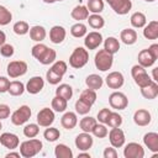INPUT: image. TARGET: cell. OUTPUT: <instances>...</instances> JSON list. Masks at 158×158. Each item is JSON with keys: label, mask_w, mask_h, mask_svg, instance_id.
I'll return each instance as SVG.
<instances>
[{"label": "cell", "mask_w": 158, "mask_h": 158, "mask_svg": "<svg viewBox=\"0 0 158 158\" xmlns=\"http://www.w3.org/2000/svg\"><path fill=\"white\" fill-rule=\"evenodd\" d=\"M106 125L110 126L111 128L112 127H120L122 125V116L118 115L117 112H110L109 117H107V121H106Z\"/></svg>", "instance_id": "41"}, {"label": "cell", "mask_w": 158, "mask_h": 158, "mask_svg": "<svg viewBox=\"0 0 158 158\" xmlns=\"http://www.w3.org/2000/svg\"><path fill=\"white\" fill-rule=\"evenodd\" d=\"M60 123L62 126L65 128V130H73L77 123H78V117H77V114L73 112V111H68L65 112L62 118H60Z\"/></svg>", "instance_id": "19"}, {"label": "cell", "mask_w": 158, "mask_h": 158, "mask_svg": "<svg viewBox=\"0 0 158 158\" xmlns=\"http://www.w3.org/2000/svg\"><path fill=\"white\" fill-rule=\"evenodd\" d=\"M88 60H89L88 51L83 47H77L74 48L73 53L69 57V65L74 69H80L88 63Z\"/></svg>", "instance_id": "2"}, {"label": "cell", "mask_w": 158, "mask_h": 158, "mask_svg": "<svg viewBox=\"0 0 158 158\" xmlns=\"http://www.w3.org/2000/svg\"><path fill=\"white\" fill-rule=\"evenodd\" d=\"M143 36L147 40H157L158 38V21L157 20H153V21L148 22V25L144 26Z\"/></svg>", "instance_id": "22"}, {"label": "cell", "mask_w": 158, "mask_h": 158, "mask_svg": "<svg viewBox=\"0 0 158 158\" xmlns=\"http://www.w3.org/2000/svg\"><path fill=\"white\" fill-rule=\"evenodd\" d=\"M10 116V106L6 104H0V120L7 118Z\"/></svg>", "instance_id": "52"}, {"label": "cell", "mask_w": 158, "mask_h": 158, "mask_svg": "<svg viewBox=\"0 0 158 158\" xmlns=\"http://www.w3.org/2000/svg\"><path fill=\"white\" fill-rule=\"evenodd\" d=\"M88 33V30H86V26L81 22H77L74 23L72 27H70V35L75 38H80V37H84L85 35Z\"/></svg>", "instance_id": "35"}, {"label": "cell", "mask_w": 158, "mask_h": 158, "mask_svg": "<svg viewBox=\"0 0 158 158\" xmlns=\"http://www.w3.org/2000/svg\"><path fill=\"white\" fill-rule=\"evenodd\" d=\"M47 46L46 44H43V43H37V44H35L33 47H32V49H31V53H32V56L38 60L43 54H44V52L47 51Z\"/></svg>", "instance_id": "47"}, {"label": "cell", "mask_w": 158, "mask_h": 158, "mask_svg": "<svg viewBox=\"0 0 158 158\" xmlns=\"http://www.w3.org/2000/svg\"><path fill=\"white\" fill-rule=\"evenodd\" d=\"M94 63H95V67H96L99 70L106 72V70H109V69L112 67V63H114V54L109 53L106 49H100V51L95 54Z\"/></svg>", "instance_id": "3"}, {"label": "cell", "mask_w": 158, "mask_h": 158, "mask_svg": "<svg viewBox=\"0 0 158 158\" xmlns=\"http://www.w3.org/2000/svg\"><path fill=\"white\" fill-rule=\"evenodd\" d=\"M111 9L118 15H126L132 7L131 0H106Z\"/></svg>", "instance_id": "10"}, {"label": "cell", "mask_w": 158, "mask_h": 158, "mask_svg": "<svg viewBox=\"0 0 158 158\" xmlns=\"http://www.w3.org/2000/svg\"><path fill=\"white\" fill-rule=\"evenodd\" d=\"M96 123H98L96 118H94V117H91V116H85V117H83V118L80 120L79 126H80V128L83 130V132L91 133V131H93V128L95 127Z\"/></svg>", "instance_id": "32"}, {"label": "cell", "mask_w": 158, "mask_h": 158, "mask_svg": "<svg viewBox=\"0 0 158 158\" xmlns=\"http://www.w3.org/2000/svg\"><path fill=\"white\" fill-rule=\"evenodd\" d=\"M88 22H89V26L94 30H100L104 27L105 25V20L102 16H100V14H93V15H89L88 16Z\"/></svg>", "instance_id": "30"}, {"label": "cell", "mask_w": 158, "mask_h": 158, "mask_svg": "<svg viewBox=\"0 0 158 158\" xmlns=\"http://www.w3.org/2000/svg\"><path fill=\"white\" fill-rule=\"evenodd\" d=\"M93 143H94V139H93L91 135L88 132L79 133L75 138V146L79 151H88L89 148H91Z\"/></svg>", "instance_id": "15"}, {"label": "cell", "mask_w": 158, "mask_h": 158, "mask_svg": "<svg viewBox=\"0 0 158 158\" xmlns=\"http://www.w3.org/2000/svg\"><path fill=\"white\" fill-rule=\"evenodd\" d=\"M43 2H46V4H53V2H56V0H43Z\"/></svg>", "instance_id": "60"}, {"label": "cell", "mask_w": 158, "mask_h": 158, "mask_svg": "<svg viewBox=\"0 0 158 158\" xmlns=\"http://www.w3.org/2000/svg\"><path fill=\"white\" fill-rule=\"evenodd\" d=\"M1 127H2V125H1V120H0V130H1Z\"/></svg>", "instance_id": "62"}, {"label": "cell", "mask_w": 158, "mask_h": 158, "mask_svg": "<svg viewBox=\"0 0 158 158\" xmlns=\"http://www.w3.org/2000/svg\"><path fill=\"white\" fill-rule=\"evenodd\" d=\"M54 156L57 158H73V152L67 144L59 143L54 148Z\"/></svg>", "instance_id": "33"}, {"label": "cell", "mask_w": 158, "mask_h": 158, "mask_svg": "<svg viewBox=\"0 0 158 158\" xmlns=\"http://www.w3.org/2000/svg\"><path fill=\"white\" fill-rule=\"evenodd\" d=\"M59 136H60V132H59V130L56 128V127H49V126H48V128H46V131L43 132V137H44L48 142H54V141H57V139L59 138Z\"/></svg>", "instance_id": "43"}, {"label": "cell", "mask_w": 158, "mask_h": 158, "mask_svg": "<svg viewBox=\"0 0 158 158\" xmlns=\"http://www.w3.org/2000/svg\"><path fill=\"white\" fill-rule=\"evenodd\" d=\"M143 143L144 146L152 151V152H158V133L157 132H148L143 136Z\"/></svg>", "instance_id": "20"}, {"label": "cell", "mask_w": 158, "mask_h": 158, "mask_svg": "<svg viewBox=\"0 0 158 158\" xmlns=\"http://www.w3.org/2000/svg\"><path fill=\"white\" fill-rule=\"evenodd\" d=\"M120 38L125 44H133L137 41V32L132 28H125L120 33Z\"/></svg>", "instance_id": "26"}, {"label": "cell", "mask_w": 158, "mask_h": 158, "mask_svg": "<svg viewBox=\"0 0 158 158\" xmlns=\"http://www.w3.org/2000/svg\"><path fill=\"white\" fill-rule=\"evenodd\" d=\"M147 49L149 51V53L152 54V57L157 60V58H158V43H153V44H151Z\"/></svg>", "instance_id": "55"}, {"label": "cell", "mask_w": 158, "mask_h": 158, "mask_svg": "<svg viewBox=\"0 0 158 158\" xmlns=\"http://www.w3.org/2000/svg\"><path fill=\"white\" fill-rule=\"evenodd\" d=\"M78 158H90V154L89 153H79Z\"/></svg>", "instance_id": "59"}, {"label": "cell", "mask_w": 158, "mask_h": 158, "mask_svg": "<svg viewBox=\"0 0 158 158\" xmlns=\"http://www.w3.org/2000/svg\"><path fill=\"white\" fill-rule=\"evenodd\" d=\"M141 94L144 99H148V100H153L157 98L158 95V83L157 81H152L151 84H148L147 86H143L141 88Z\"/></svg>", "instance_id": "21"}, {"label": "cell", "mask_w": 158, "mask_h": 158, "mask_svg": "<svg viewBox=\"0 0 158 158\" xmlns=\"http://www.w3.org/2000/svg\"><path fill=\"white\" fill-rule=\"evenodd\" d=\"M91 133H93L95 137H98V138H104V137H106V136H107L109 131H107V128H106L105 123H100V125H99V123H96V125H95V127L93 128Z\"/></svg>", "instance_id": "48"}, {"label": "cell", "mask_w": 158, "mask_h": 158, "mask_svg": "<svg viewBox=\"0 0 158 158\" xmlns=\"http://www.w3.org/2000/svg\"><path fill=\"white\" fill-rule=\"evenodd\" d=\"M138 64L142 65L143 68H147V67H152L156 62V59L152 57V54L149 53V51L146 48V49H142L139 53H138Z\"/></svg>", "instance_id": "23"}, {"label": "cell", "mask_w": 158, "mask_h": 158, "mask_svg": "<svg viewBox=\"0 0 158 158\" xmlns=\"http://www.w3.org/2000/svg\"><path fill=\"white\" fill-rule=\"evenodd\" d=\"M20 156H21V154H20V152H9V153H7L5 157H6V158H10V157H16V158H20Z\"/></svg>", "instance_id": "57"}, {"label": "cell", "mask_w": 158, "mask_h": 158, "mask_svg": "<svg viewBox=\"0 0 158 158\" xmlns=\"http://www.w3.org/2000/svg\"><path fill=\"white\" fill-rule=\"evenodd\" d=\"M110 112H111L110 109H101V110L98 112V118H96V120H98L100 123H106Z\"/></svg>", "instance_id": "51"}, {"label": "cell", "mask_w": 158, "mask_h": 158, "mask_svg": "<svg viewBox=\"0 0 158 158\" xmlns=\"http://www.w3.org/2000/svg\"><path fill=\"white\" fill-rule=\"evenodd\" d=\"M51 105H52V109H53L54 111H57V112H63V111H65V109H67L68 100H65V99H63V98L56 95V96L52 99V104H51Z\"/></svg>", "instance_id": "36"}, {"label": "cell", "mask_w": 158, "mask_h": 158, "mask_svg": "<svg viewBox=\"0 0 158 158\" xmlns=\"http://www.w3.org/2000/svg\"><path fill=\"white\" fill-rule=\"evenodd\" d=\"M96 93H95V90H93V89H85V90H83L81 91V94H80V98L79 99H81V100H84V101H86L88 104H90V105H93L95 101H96Z\"/></svg>", "instance_id": "39"}, {"label": "cell", "mask_w": 158, "mask_h": 158, "mask_svg": "<svg viewBox=\"0 0 158 158\" xmlns=\"http://www.w3.org/2000/svg\"><path fill=\"white\" fill-rule=\"evenodd\" d=\"M157 70H158V68H154V69H153V78H152V79H153L154 81H158V75H157Z\"/></svg>", "instance_id": "58"}, {"label": "cell", "mask_w": 158, "mask_h": 158, "mask_svg": "<svg viewBox=\"0 0 158 158\" xmlns=\"http://www.w3.org/2000/svg\"><path fill=\"white\" fill-rule=\"evenodd\" d=\"M40 133V126L38 123H28L23 127V135L27 138H33Z\"/></svg>", "instance_id": "42"}, {"label": "cell", "mask_w": 158, "mask_h": 158, "mask_svg": "<svg viewBox=\"0 0 158 158\" xmlns=\"http://www.w3.org/2000/svg\"><path fill=\"white\" fill-rule=\"evenodd\" d=\"M54 122V112L49 107H43L37 114V123L42 127H48Z\"/></svg>", "instance_id": "9"}, {"label": "cell", "mask_w": 158, "mask_h": 158, "mask_svg": "<svg viewBox=\"0 0 158 158\" xmlns=\"http://www.w3.org/2000/svg\"><path fill=\"white\" fill-rule=\"evenodd\" d=\"M56 95L65 100H70L73 96V89L69 84H59V86L56 89Z\"/></svg>", "instance_id": "34"}, {"label": "cell", "mask_w": 158, "mask_h": 158, "mask_svg": "<svg viewBox=\"0 0 158 158\" xmlns=\"http://www.w3.org/2000/svg\"><path fill=\"white\" fill-rule=\"evenodd\" d=\"M85 84H86V86H88L89 89H93V90L96 91V90H99V89L102 86L104 79H102L99 74H90V75L86 77Z\"/></svg>", "instance_id": "24"}, {"label": "cell", "mask_w": 158, "mask_h": 158, "mask_svg": "<svg viewBox=\"0 0 158 158\" xmlns=\"http://www.w3.org/2000/svg\"><path fill=\"white\" fill-rule=\"evenodd\" d=\"M109 135V139H110V143L114 148H120L125 144V133L121 128L118 127H112L111 131L107 133Z\"/></svg>", "instance_id": "11"}, {"label": "cell", "mask_w": 158, "mask_h": 158, "mask_svg": "<svg viewBox=\"0 0 158 158\" xmlns=\"http://www.w3.org/2000/svg\"><path fill=\"white\" fill-rule=\"evenodd\" d=\"M131 25L135 27V28H142L146 26L147 23V19H146V15L141 11H137V12H133L131 15Z\"/></svg>", "instance_id": "28"}, {"label": "cell", "mask_w": 158, "mask_h": 158, "mask_svg": "<svg viewBox=\"0 0 158 158\" xmlns=\"http://www.w3.org/2000/svg\"><path fill=\"white\" fill-rule=\"evenodd\" d=\"M105 80H106V85L110 89H120L125 83V78H123L121 72H111V73H109Z\"/></svg>", "instance_id": "14"}, {"label": "cell", "mask_w": 158, "mask_h": 158, "mask_svg": "<svg viewBox=\"0 0 158 158\" xmlns=\"http://www.w3.org/2000/svg\"><path fill=\"white\" fill-rule=\"evenodd\" d=\"M70 16H72L74 20H77L78 22H80V21L88 19V16H89V10H88V7L84 6V5H78V6H75V7L72 10Z\"/></svg>", "instance_id": "25"}, {"label": "cell", "mask_w": 158, "mask_h": 158, "mask_svg": "<svg viewBox=\"0 0 158 158\" xmlns=\"http://www.w3.org/2000/svg\"><path fill=\"white\" fill-rule=\"evenodd\" d=\"M151 120H152V116H151V114H149L148 110L138 109L133 114V121L138 126H147V125L151 123Z\"/></svg>", "instance_id": "18"}, {"label": "cell", "mask_w": 158, "mask_h": 158, "mask_svg": "<svg viewBox=\"0 0 158 158\" xmlns=\"http://www.w3.org/2000/svg\"><path fill=\"white\" fill-rule=\"evenodd\" d=\"M56 57H57V52L54 49H52V48L48 47L47 51L44 52V54L38 59V62L42 63V64H44V65H47V64L53 63L56 60Z\"/></svg>", "instance_id": "37"}, {"label": "cell", "mask_w": 158, "mask_h": 158, "mask_svg": "<svg viewBox=\"0 0 158 158\" xmlns=\"http://www.w3.org/2000/svg\"><path fill=\"white\" fill-rule=\"evenodd\" d=\"M14 52H15L14 46L10 44V43H4V44L0 47V53H1V56L5 57V58L12 57V56H14Z\"/></svg>", "instance_id": "50"}, {"label": "cell", "mask_w": 158, "mask_h": 158, "mask_svg": "<svg viewBox=\"0 0 158 158\" xmlns=\"http://www.w3.org/2000/svg\"><path fill=\"white\" fill-rule=\"evenodd\" d=\"M67 69H68V67H67V63L64 60H57L51 67V70H53L54 73H57L60 77H63L67 73Z\"/></svg>", "instance_id": "46"}, {"label": "cell", "mask_w": 158, "mask_h": 158, "mask_svg": "<svg viewBox=\"0 0 158 158\" xmlns=\"http://www.w3.org/2000/svg\"><path fill=\"white\" fill-rule=\"evenodd\" d=\"M123 156L125 158H143L144 149L139 143L130 142L123 148Z\"/></svg>", "instance_id": "8"}, {"label": "cell", "mask_w": 158, "mask_h": 158, "mask_svg": "<svg viewBox=\"0 0 158 158\" xmlns=\"http://www.w3.org/2000/svg\"><path fill=\"white\" fill-rule=\"evenodd\" d=\"M91 106H93V105L88 104L86 101H84V100H81V99H78L77 102H75V111H77V114H79V115H86V114H89V111L91 110Z\"/></svg>", "instance_id": "40"}, {"label": "cell", "mask_w": 158, "mask_h": 158, "mask_svg": "<svg viewBox=\"0 0 158 158\" xmlns=\"http://www.w3.org/2000/svg\"><path fill=\"white\" fill-rule=\"evenodd\" d=\"M12 30H14V32H15L16 35L23 36V35H26V33L30 31V26H28V23H27L26 21H17V22L14 23Z\"/></svg>", "instance_id": "44"}, {"label": "cell", "mask_w": 158, "mask_h": 158, "mask_svg": "<svg viewBox=\"0 0 158 158\" xmlns=\"http://www.w3.org/2000/svg\"><path fill=\"white\" fill-rule=\"evenodd\" d=\"M102 43V36L98 31H91L85 35L84 38V46L88 49H96Z\"/></svg>", "instance_id": "12"}, {"label": "cell", "mask_w": 158, "mask_h": 158, "mask_svg": "<svg viewBox=\"0 0 158 158\" xmlns=\"http://www.w3.org/2000/svg\"><path fill=\"white\" fill-rule=\"evenodd\" d=\"M12 20V15L10 12V10H7L5 6L0 5V26H5L7 23H10Z\"/></svg>", "instance_id": "45"}, {"label": "cell", "mask_w": 158, "mask_h": 158, "mask_svg": "<svg viewBox=\"0 0 158 158\" xmlns=\"http://www.w3.org/2000/svg\"><path fill=\"white\" fill-rule=\"evenodd\" d=\"M56 1H63V0H56Z\"/></svg>", "instance_id": "63"}, {"label": "cell", "mask_w": 158, "mask_h": 158, "mask_svg": "<svg viewBox=\"0 0 158 158\" xmlns=\"http://www.w3.org/2000/svg\"><path fill=\"white\" fill-rule=\"evenodd\" d=\"M62 78H63V77L58 75L57 73H54V72L51 70V69L46 73V79H47V81H48L49 84H52V85H57V84H59L60 80H62Z\"/></svg>", "instance_id": "49"}, {"label": "cell", "mask_w": 158, "mask_h": 158, "mask_svg": "<svg viewBox=\"0 0 158 158\" xmlns=\"http://www.w3.org/2000/svg\"><path fill=\"white\" fill-rule=\"evenodd\" d=\"M7 74L10 78H19L26 74L27 72V63L23 60H12L7 64Z\"/></svg>", "instance_id": "7"}, {"label": "cell", "mask_w": 158, "mask_h": 158, "mask_svg": "<svg viewBox=\"0 0 158 158\" xmlns=\"http://www.w3.org/2000/svg\"><path fill=\"white\" fill-rule=\"evenodd\" d=\"M28 32H30L31 40L35 41V42H41V41H43V40L46 38V35H47V33H46V28H44L43 26H38V25L31 27Z\"/></svg>", "instance_id": "27"}, {"label": "cell", "mask_w": 158, "mask_h": 158, "mask_svg": "<svg viewBox=\"0 0 158 158\" xmlns=\"http://www.w3.org/2000/svg\"><path fill=\"white\" fill-rule=\"evenodd\" d=\"M131 74H132V78L135 80V83L139 86V88H143V86H147L148 84H151L153 81V79L148 75V73L146 72V69L139 65V64H136L132 67L131 69Z\"/></svg>", "instance_id": "4"}, {"label": "cell", "mask_w": 158, "mask_h": 158, "mask_svg": "<svg viewBox=\"0 0 158 158\" xmlns=\"http://www.w3.org/2000/svg\"><path fill=\"white\" fill-rule=\"evenodd\" d=\"M109 104L112 109L116 110H125L128 105V99L127 96L121 93V91H114L109 96Z\"/></svg>", "instance_id": "6"}, {"label": "cell", "mask_w": 158, "mask_h": 158, "mask_svg": "<svg viewBox=\"0 0 158 158\" xmlns=\"http://www.w3.org/2000/svg\"><path fill=\"white\" fill-rule=\"evenodd\" d=\"M0 144H2L5 148L12 151V149H15V148L19 147L20 139H19V137H17L15 133L4 132V133H1V136H0Z\"/></svg>", "instance_id": "13"}, {"label": "cell", "mask_w": 158, "mask_h": 158, "mask_svg": "<svg viewBox=\"0 0 158 158\" xmlns=\"http://www.w3.org/2000/svg\"><path fill=\"white\" fill-rule=\"evenodd\" d=\"M65 36H67V31L63 26H53L49 31V40L52 43L54 44H59L62 43L64 40H65Z\"/></svg>", "instance_id": "16"}, {"label": "cell", "mask_w": 158, "mask_h": 158, "mask_svg": "<svg viewBox=\"0 0 158 158\" xmlns=\"http://www.w3.org/2000/svg\"><path fill=\"white\" fill-rule=\"evenodd\" d=\"M144 1H147V2H153V1H156V0H144Z\"/></svg>", "instance_id": "61"}, {"label": "cell", "mask_w": 158, "mask_h": 158, "mask_svg": "<svg viewBox=\"0 0 158 158\" xmlns=\"http://www.w3.org/2000/svg\"><path fill=\"white\" fill-rule=\"evenodd\" d=\"M44 86V80L42 77H32L27 84H26V90L30 93V94H38Z\"/></svg>", "instance_id": "17"}, {"label": "cell", "mask_w": 158, "mask_h": 158, "mask_svg": "<svg viewBox=\"0 0 158 158\" xmlns=\"http://www.w3.org/2000/svg\"><path fill=\"white\" fill-rule=\"evenodd\" d=\"M26 90L25 85L22 81H19V80H14V81H10L9 84V88H7V93L12 96H20L23 94V91Z\"/></svg>", "instance_id": "29"}, {"label": "cell", "mask_w": 158, "mask_h": 158, "mask_svg": "<svg viewBox=\"0 0 158 158\" xmlns=\"http://www.w3.org/2000/svg\"><path fill=\"white\" fill-rule=\"evenodd\" d=\"M5 41H6V35H5V32H4V31H1V30H0V47L5 43Z\"/></svg>", "instance_id": "56"}, {"label": "cell", "mask_w": 158, "mask_h": 158, "mask_svg": "<svg viewBox=\"0 0 158 158\" xmlns=\"http://www.w3.org/2000/svg\"><path fill=\"white\" fill-rule=\"evenodd\" d=\"M104 49H106L111 54L117 53L118 49H120V42H118V40L115 38V37H107L104 41Z\"/></svg>", "instance_id": "31"}, {"label": "cell", "mask_w": 158, "mask_h": 158, "mask_svg": "<svg viewBox=\"0 0 158 158\" xmlns=\"http://www.w3.org/2000/svg\"><path fill=\"white\" fill-rule=\"evenodd\" d=\"M86 7L93 14H100L104 10V0H88Z\"/></svg>", "instance_id": "38"}, {"label": "cell", "mask_w": 158, "mask_h": 158, "mask_svg": "<svg viewBox=\"0 0 158 158\" xmlns=\"http://www.w3.org/2000/svg\"><path fill=\"white\" fill-rule=\"evenodd\" d=\"M9 84H10V80L6 77H0V94L7 91Z\"/></svg>", "instance_id": "53"}, {"label": "cell", "mask_w": 158, "mask_h": 158, "mask_svg": "<svg viewBox=\"0 0 158 158\" xmlns=\"http://www.w3.org/2000/svg\"><path fill=\"white\" fill-rule=\"evenodd\" d=\"M31 114H32V112H31L30 106L22 105V106H20L16 111L12 112V115H11V122H12L14 125H16V126L23 125L25 122H27V121L30 120Z\"/></svg>", "instance_id": "5"}, {"label": "cell", "mask_w": 158, "mask_h": 158, "mask_svg": "<svg viewBox=\"0 0 158 158\" xmlns=\"http://www.w3.org/2000/svg\"><path fill=\"white\" fill-rule=\"evenodd\" d=\"M104 158H117V152L114 147H107L104 151Z\"/></svg>", "instance_id": "54"}, {"label": "cell", "mask_w": 158, "mask_h": 158, "mask_svg": "<svg viewBox=\"0 0 158 158\" xmlns=\"http://www.w3.org/2000/svg\"><path fill=\"white\" fill-rule=\"evenodd\" d=\"M42 147H43L42 142L33 137L31 139L23 141L20 144V154L23 158H32V157H35L36 154H38L41 152Z\"/></svg>", "instance_id": "1"}]
</instances>
